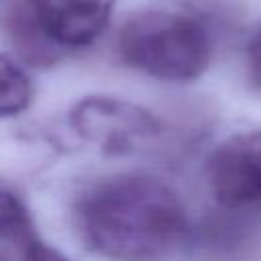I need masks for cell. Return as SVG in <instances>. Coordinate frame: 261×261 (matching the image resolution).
<instances>
[{"label": "cell", "mask_w": 261, "mask_h": 261, "mask_svg": "<svg viewBox=\"0 0 261 261\" xmlns=\"http://www.w3.org/2000/svg\"><path fill=\"white\" fill-rule=\"evenodd\" d=\"M75 230L110 261H163L186 241L188 214L161 179L124 173L94 184L75 204Z\"/></svg>", "instance_id": "1"}, {"label": "cell", "mask_w": 261, "mask_h": 261, "mask_svg": "<svg viewBox=\"0 0 261 261\" xmlns=\"http://www.w3.org/2000/svg\"><path fill=\"white\" fill-rule=\"evenodd\" d=\"M118 51L130 67L163 80L190 82L210 61V37L200 20L179 12L143 10L118 35Z\"/></svg>", "instance_id": "2"}, {"label": "cell", "mask_w": 261, "mask_h": 261, "mask_svg": "<svg viewBox=\"0 0 261 261\" xmlns=\"http://www.w3.org/2000/svg\"><path fill=\"white\" fill-rule=\"evenodd\" d=\"M71 128L100 153L116 157L147 149L161 124L147 108L114 96H86L69 110Z\"/></svg>", "instance_id": "3"}, {"label": "cell", "mask_w": 261, "mask_h": 261, "mask_svg": "<svg viewBox=\"0 0 261 261\" xmlns=\"http://www.w3.org/2000/svg\"><path fill=\"white\" fill-rule=\"evenodd\" d=\"M208 184L224 208L261 204V130L232 135L208 159Z\"/></svg>", "instance_id": "4"}, {"label": "cell", "mask_w": 261, "mask_h": 261, "mask_svg": "<svg viewBox=\"0 0 261 261\" xmlns=\"http://www.w3.org/2000/svg\"><path fill=\"white\" fill-rule=\"evenodd\" d=\"M116 0H31L35 18L55 47H88L108 27Z\"/></svg>", "instance_id": "5"}, {"label": "cell", "mask_w": 261, "mask_h": 261, "mask_svg": "<svg viewBox=\"0 0 261 261\" xmlns=\"http://www.w3.org/2000/svg\"><path fill=\"white\" fill-rule=\"evenodd\" d=\"M8 35L12 39V45L16 47L18 55L35 65H47L55 61L57 47L45 37L41 31L31 2L24 6H16L8 16Z\"/></svg>", "instance_id": "6"}, {"label": "cell", "mask_w": 261, "mask_h": 261, "mask_svg": "<svg viewBox=\"0 0 261 261\" xmlns=\"http://www.w3.org/2000/svg\"><path fill=\"white\" fill-rule=\"evenodd\" d=\"M33 84L24 69L6 55H0V116H14L29 108Z\"/></svg>", "instance_id": "7"}, {"label": "cell", "mask_w": 261, "mask_h": 261, "mask_svg": "<svg viewBox=\"0 0 261 261\" xmlns=\"http://www.w3.org/2000/svg\"><path fill=\"white\" fill-rule=\"evenodd\" d=\"M35 237L37 230L22 200L16 194L0 188V239L10 241L20 249Z\"/></svg>", "instance_id": "8"}, {"label": "cell", "mask_w": 261, "mask_h": 261, "mask_svg": "<svg viewBox=\"0 0 261 261\" xmlns=\"http://www.w3.org/2000/svg\"><path fill=\"white\" fill-rule=\"evenodd\" d=\"M18 251H20V261H71L65 253L39 239V234L29 243H24Z\"/></svg>", "instance_id": "9"}, {"label": "cell", "mask_w": 261, "mask_h": 261, "mask_svg": "<svg viewBox=\"0 0 261 261\" xmlns=\"http://www.w3.org/2000/svg\"><path fill=\"white\" fill-rule=\"evenodd\" d=\"M247 77L253 90L261 94V29L253 35L247 47Z\"/></svg>", "instance_id": "10"}, {"label": "cell", "mask_w": 261, "mask_h": 261, "mask_svg": "<svg viewBox=\"0 0 261 261\" xmlns=\"http://www.w3.org/2000/svg\"><path fill=\"white\" fill-rule=\"evenodd\" d=\"M0 261H2V259H0Z\"/></svg>", "instance_id": "11"}]
</instances>
